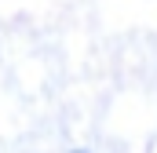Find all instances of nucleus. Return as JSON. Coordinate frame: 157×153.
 <instances>
[{
  "mask_svg": "<svg viewBox=\"0 0 157 153\" xmlns=\"http://www.w3.org/2000/svg\"><path fill=\"white\" fill-rule=\"evenodd\" d=\"M70 153H88V150H70Z\"/></svg>",
  "mask_w": 157,
  "mask_h": 153,
  "instance_id": "nucleus-1",
  "label": "nucleus"
}]
</instances>
